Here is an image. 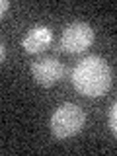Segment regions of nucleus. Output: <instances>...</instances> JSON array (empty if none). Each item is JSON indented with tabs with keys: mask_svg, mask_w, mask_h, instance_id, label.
I'll use <instances>...</instances> for the list:
<instances>
[{
	"mask_svg": "<svg viewBox=\"0 0 117 156\" xmlns=\"http://www.w3.org/2000/svg\"><path fill=\"white\" fill-rule=\"evenodd\" d=\"M72 86L86 98L105 96L111 88V68L107 61L98 55L82 58L72 70Z\"/></svg>",
	"mask_w": 117,
	"mask_h": 156,
	"instance_id": "f257e3e1",
	"label": "nucleus"
},
{
	"mask_svg": "<svg viewBox=\"0 0 117 156\" xmlns=\"http://www.w3.org/2000/svg\"><path fill=\"white\" fill-rule=\"evenodd\" d=\"M86 125V113L80 105L76 104H62L58 105L51 115V135L58 140L70 139V136L78 135L82 131V127Z\"/></svg>",
	"mask_w": 117,
	"mask_h": 156,
	"instance_id": "f03ea898",
	"label": "nucleus"
},
{
	"mask_svg": "<svg viewBox=\"0 0 117 156\" xmlns=\"http://www.w3.org/2000/svg\"><path fill=\"white\" fill-rule=\"evenodd\" d=\"M94 43V29L86 22H72L61 33V49L70 55L84 53Z\"/></svg>",
	"mask_w": 117,
	"mask_h": 156,
	"instance_id": "7ed1b4c3",
	"label": "nucleus"
},
{
	"mask_svg": "<svg viewBox=\"0 0 117 156\" xmlns=\"http://www.w3.org/2000/svg\"><path fill=\"white\" fill-rule=\"evenodd\" d=\"M31 76L39 86L51 88L57 82L62 80L65 76V66L61 61H57L55 57H43L31 62Z\"/></svg>",
	"mask_w": 117,
	"mask_h": 156,
	"instance_id": "20e7f679",
	"label": "nucleus"
},
{
	"mask_svg": "<svg viewBox=\"0 0 117 156\" xmlns=\"http://www.w3.org/2000/svg\"><path fill=\"white\" fill-rule=\"evenodd\" d=\"M53 43V31L47 26H33L22 39L23 51L29 55H39Z\"/></svg>",
	"mask_w": 117,
	"mask_h": 156,
	"instance_id": "39448f33",
	"label": "nucleus"
},
{
	"mask_svg": "<svg viewBox=\"0 0 117 156\" xmlns=\"http://www.w3.org/2000/svg\"><path fill=\"white\" fill-rule=\"evenodd\" d=\"M107 121H109V129H111V133H113L117 136V101L113 105H111V109H109V117H107Z\"/></svg>",
	"mask_w": 117,
	"mask_h": 156,
	"instance_id": "423d86ee",
	"label": "nucleus"
},
{
	"mask_svg": "<svg viewBox=\"0 0 117 156\" xmlns=\"http://www.w3.org/2000/svg\"><path fill=\"white\" fill-rule=\"evenodd\" d=\"M8 8H10V2L8 0H2V4H0V16L4 18V14L8 12Z\"/></svg>",
	"mask_w": 117,
	"mask_h": 156,
	"instance_id": "0eeeda50",
	"label": "nucleus"
},
{
	"mask_svg": "<svg viewBox=\"0 0 117 156\" xmlns=\"http://www.w3.org/2000/svg\"><path fill=\"white\" fill-rule=\"evenodd\" d=\"M0 57H2V61H6V49H4V45H0Z\"/></svg>",
	"mask_w": 117,
	"mask_h": 156,
	"instance_id": "6e6552de",
	"label": "nucleus"
}]
</instances>
